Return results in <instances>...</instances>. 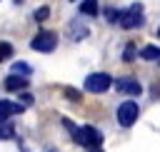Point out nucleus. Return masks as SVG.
Returning <instances> with one entry per match:
<instances>
[{"mask_svg": "<svg viewBox=\"0 0 160 152\" xmlns=\"http://www.w3.org/2000/svg\"><path fill=\"white\" fill-rule=\"evenodd\" d=\"M72 140H75L78 145H82V147L92 150V147H100V145H102V132H100V130H95L92 125H85V127H75Z\"/></svg>", "mask_w": 160, "mask_h": 152, "instance_id": "obj_1", "label": "nucleus"}, {"mask_svg": "<svg viewBox=\"0 0 160 152\" xmlns=\"http://www.w3.org/2000/svg\"><path fill=\"white\" fill-rule=\"evenodd\" d=\"M142 22H145V15H142V5L140 2H132L128 10L120 12V27H125V30H135Z\"/></svg>", "mask_w": 160, "mask_h": 152, "instance_id": "obj_2", "label": "nucleus"}, {"mask_svg": "<svg viewBox=\"0 0 160 152\" xmlns=\"http://www.w3.org/2000/svg\"><path fill=\"white\" fill-rule=\"evenodd\" d=\"M138 115H140V107H138V102H132V100L120 102V105H118V112H115L120 127H132L135 120H138Z\"/></svg>", "mask_w": 160, "mask_h": 152, "instance_id": "obj_3", "label": "nucleus"}, {"mask_svg": "<svg viewBox=\"0 0 160 152\" xmlns=\"http://www.w3.org/2000/svg\"><path fill=\"white\" fill-rule=\"evenodd\" d=\"M30 47L35 52H52L58 47V35L50 32V30H40L32 40H30Z\"/></svg>", "mask_w": 160, "mask_h": 152, "instance_id": "obj_4", "label": "nucleus"}, {"mask_svg": "<svg viewBox=\"0 0 160 152\" xmlns=\"http://www.w3.org/2000/svg\"><path fill=\"white\" fill-rule=\"evenodd\" d=\"M112 85V77L108 75V72H92V75H88L85 77V90L88 92H105L108 87Z\"/></svg>", "mask_w": 160, "mask_h": 152, "instance_id": "obj_5", "label": "nucleus"}, {"mask_svg": "<svg viewBox=\"0 0 160 152\" xmlns=\"http://www.w3.org/2000/svg\"><path fill=\"white\" fill-rule=\"evenodd\" d=\"M112 85L118 87V92H125V95H140V90H142L135 77H118V80H112Z\"/></svg>", "mask_w": 160, "mask_h": 152, "instance_id": "obj_6", "label": "nucleus"}, {"mask_svg": "<svg viewBox=\"0 0 160 152\" xmlns=\"http://www.w3.org/2000/svg\"><path fill=\"white\" fill-rule=\"evenodd\" d=\"M2 85H5L8 92H20V90H25V87L30 85V80H28V75H18V72H12V75L5 77Z\"/></svg>", "mask_w": 160, "mask_h": 152, "instance_id": "obj_7", "label": "nucleus"}, {"mask_svg": "<svg viewBox=\"0 0 160 152\" xmlns=\"http://www.w3.org/2000/svg\"><path fill=\"white\" fill-rule=\"evenodd\" d=\"M25 110V105H20V102H10V100H0V122H5L8 117H12V115H20Z\"/></svg>", "mask_w": 160, "mask_h": 152, "instance_id": "obj_8", "label": "nucleus"}, {"mask_svg": "<svg viewBox=\"0 0 160 152\" xmlns=\"http://www.w3.org/2000/svg\"><path fill=\"white\" fill-rule=\"evenodd\" d=\"M80 12H82V15H88V17H95V15L100 12L98 0H82V2H80Z\"/></svg>", "mask_w": 160, "mask_h": 152, "instance_id": "obj_9", "label": "nucleus"}, {"mask_svg": "<svg viewBox=\"0 0 160 152\" xmlns=\"http://www.w3.org/2000/svg\"><path fill=\"white\" fill-rule=\"evenodd\" d=\"M140 57H142V60H160V47L148 45V47H142V50H140Z\"/></svg>", "mask_w": 160, "mask_h": 152, "instance_id": "obj_10", "label": "nucleus"}, {"mask_svg": "<svg viewBox=\"0 0 160 152\" xmlns=\"http://www.w3.org/2000/svg\"><path fill=\"white\" fill-rule=\"evenodd\" d=\"M12 52H15V50H12V45H10V42H0V62L10 60V57H12Z\"/></svg>", "mask_w": 160, "mask_h": 152, "instance_id": "obj_11", "label": "nucleus"}, {"mask_svg": "<svg viewBox=\"0 0 160 152\" xmlns=\"http://www.w3.org/2000/svg\"><path fill=\"white\" fill-rule=\"evenodd\" d=\"M12 72H18V75H30L32 67H30L28 62H12Z\"/></svg>", "mask_w": 160, "mask_h": 152, "instance_id": "obj_12", "label": "nucleus"}, {"mask_svg": "<svg viewBox=\"0 0 160 152\" xmlns=\"http://www.w3.org/2000/svg\"><path fill=\"white\" fill-rule=\"evenodd\" d=\"M48 15H50V7H48V5H42V7H38V10L32 12V17H35L38 22H42V20H48Z\"/></svg>", "mask_w": 160, "mask_h": 152, "instance_id": "obj_13", "label": "nucleus"}, {"mask_svg": "<svg viewBox=\"0 0 160 152\" xmlns=\"http://www.w3.org/2000/svg\"><path fill=\"white\" fill-rule=\"evenodd\" d=\"M105 15H108V22H120V12H118L115 7H108Z\"/></svg>", "mask_w": 160, "mask_h": 152, "instance_id": "obj_14", "label": "nucleus"}, {"mask_svg": "<svg viewBox=\"0 0 160 152\" xmlns=\"http://www.w3.org/2000/svg\"><path fill=\"white\" fill-rule=\"evenodd\" d=\"M122 60H125V62H132V60H135V45H128V47H125Z\"/></svg>", "mask_w": 160, "mask_h": 152, "instance_id": "obj_15", "label": "nucleus"}, {"mask_svg": "<svg viewBox=\"0 0 160 152\" xmlns=\"http://www.w3.org/2000/svg\"><path fill=\"white\" fill-rule=\"evenodd\" d=\"M65 95H68V100H72V102L80 100V92H78L75 87H65Z\"/></svg>", "mask_w": 160, "mask_h": 152, "instance_id": "obj_16", "label": "nucleus"}, {"mask_svg": "<svg viewBox=\"0 0 160 152\" xmlns=\"http://www.w3.org/2000/svg\"><path fill=\"white\" fill-rule=\"evenodd\" d=\"M8 137H12V130H10V127H2V125H0V140H8Z\"/></svg>", "mask_w": 160, "mask_h": 152, "instance_id": "obj_17", "label": "nucleus"}, {"mask_svg": "<svg viewBox=\"0 0 160 152\" xmlns=\"http://www.w3.org/2000/svg\"><path fill=\"white\" fill-rule=\"evenodd\" d=\"M20 97H22V102H25V105H30V102H32V95H30V92H22Z\"/></svg>", "mask_w": 160, "mask_h": 152, "instance_id": "obj_18", "label": "nucleus"}, {"mask_svg": "<svg viewBox=\"0 0 160 152\" xmlns=\"http://www.w3.org/2000/svg\"><path fill=\"white\" fill-rule=\"evenodd\" d=\"M88 152H102V150H100V147H92V150H88Z\"/></svg>", "mask_w": 160, "mask_h": 152, "instance_id": "obj_19", "label": "nucleus"}, {"mask_svg": "<svg viewBox=\"0 0 160 152\" xmlns=\"http://www.w3.org/2000/svg\"><path fill=\"white\" fill-rule=\"evenodd\" d=\"M158 37H160V27H158Z\"/></svg>", "mask_w": 160, "mask_h": 152, "instance_id": "obj_20", "label": "nucleus"}]
</instances>
